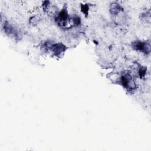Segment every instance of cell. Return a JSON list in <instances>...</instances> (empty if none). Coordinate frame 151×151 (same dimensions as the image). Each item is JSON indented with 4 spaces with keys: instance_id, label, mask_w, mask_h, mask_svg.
Listing matches in <instances>:
<instances>
[{
    "instance_id": "8992f818",
    "label": "cell",
    "mask_w": 151,
    "mask_h": 151,
    "mask_svg": "<svg viewBox=\"0 0 151 151\" xmlns=\"http://www.w3.org/2000/svg\"><path fill=\"white\" fill-rule=\"evenodd\" d=\"M146 72V67H141L138 71L139 76L142 78L145 76Z\"/></svg>"
},
{
    "instance_id": "52a82bcc",
    "label": "cell",
    "mask_w": 151,
    "mask_h": 151,
    "mask_svg": "<svg viewBox=\"0 0 151 151\" xmlns=\"http://www.w3.org/2000/svg\"><path fill=\"white\" fill-rule=\"evenodd\" d=\"M81 9L82 12L84 14V15L86 14V15H88V6L87 5H81Z\"/></svg>"
},
{
    "instance_id": "5b68a950",
    "label": "cell",
    "mask_w": 151,
    "mask_h": 151,
    "mask_svg": "<svg viewBox=\"0 0 151 151\" xmlns=\"http://www.w3.org/2000/svg\"><path fill=\"white\" fill-rule=\"evenodd\" d=\"M121 10L122 8L119 4L116 3H113L111 4L110 7V11L113 14H117Z\"/></svg>"
},
{
    "instance_id": "6da1fadb",
    "label": "cell",
    "mask_w": 151,
    "mask_h": 151,
    "mask_svg": "<svg viewBox=\"0 0 151 151\" xmlns=\"http://www.w3.org/2000/svg\"><path fill=\"white\" fill-rule=\"evenodd\" d=\"M120 82L122 86L128 90H133L136 88V84L129 73L123 74L120 77Z\"/></svg>"
},
{
    "instance_id": "277c9868",
    "label": "cell",
    "mask_w": 151,
    "mask_h": 151,
    "mask_svg": "<svg viewBox=\"0 0 151 151\" xmlns=\"http://www.w3.org/2000/svg\"><path fill=\"white\" fill-rule=\"evenodd\" d=\"M68 19V15L65 9H63L61 12H60L58 13V16L56 18V21L58 22V24H60L62 26L67 24Z\"/></svg>"
},
{
    "instance_id": "3957f363",
    "label": "cell",
    "mask_w": 151,
    "mask_h": 151,
    "mask_svg": "<svg viewBox=\"0 0 151 151\" xmlns=\"http://www.w3.org/2000/svg\"><path fill=\"white\" fill-rule=\"evenodd\" d=\"M50 48L56 56L61 55V54L64 53L66 50V47L61 43L52 44Z\"/></svg>"
},
{
    "instance_id": "ba28073f",
    "label": "cell",
    "mask_w": 151,
    "mask_h": 151,
    "mask_svg": "<svg viewBox=\"0 0 151 151\" xmlns=\"http://www.w3.org/2000/svg\"><path fill=\"white\" fill-rule=\"evenodd\" d=\"M73 24H74L75 26H78L81 23V20H80V18L78 17H74L73 18Z\"/></svg>"
},
{
    "instance_id": "7a4b0ae2",
    "label": "cell",
    "mask_w": 151,
    "mask_h": 151,
    "mask_svg": "<svg viewBox=\"0 0 151 151\" xmlns=\"http://www.w3.org/2000/svg\"><path fill=\"white\" fill-rule=\"evenodd\" d=\"M132 47L136 50L140 51L145 52L146 54L150 52V45L149 42H147V41L142 42V41H136L133 42Z\"/></svg>"
}]
</instances>
